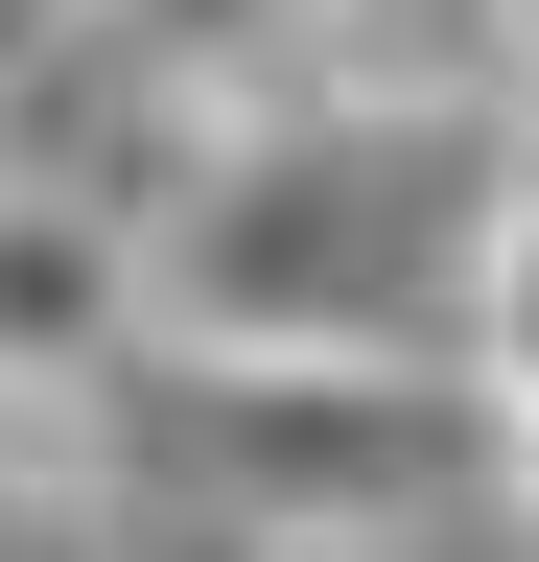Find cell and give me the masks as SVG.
<instances>
[{
	"label": "cell",
	"instance_id": "obj_1",
	"mask_svg": "<svg viewBox=\"0 0 539 562\" xmlns=\"http://www.w3.org/2000/svg\"><path fill=\"white\" fill-rule=\"evenodd\" d=\"M516 117H352V94H212V140L142 211L165 351H469Z\"/></svg>",
	"mask_w": 539,
	"mask_h": 562
},
{
	"label": "cell",
	"instance_id": "obj_2",
	"mask_svg": "<svg viewBox=\"0 0 539 562\" xmlns=\"http://www.w3.org/2000/svg\"><path fill=\"white\" fill-rule=\"evenodd\" d=\"M142 328H165V281H142V211L0 140V422H47V446H71V422L142 375Z\"/></svg>",
	"mask_w": 539,
	"mask_h": 562
},
{
	"label": "cell",
	"instance_id": "obj_3",
	"mask_svg": "<svg viewBox=\"0 0 539 562\" xmlns=\"http://www.w3.org/2000/svg\"><path fill=\"white\" fill-rule=\"evenodd\" d=\"M235 94H352V117H516V0H282Z\"/></svg>",
	"mask_w": 539,
	"mask_h": 562
},
{
	"label": "cell",
	"instance_id": "obj_4",
	"mask_svg": "<svg viewBox=\"0 0 539 562\" xmlns=\"http://www.w3.org/2000/svg\"><path fill=\"white\" fill-rule=\"evenodd\" d=\"M469 422H493V516H539V117L493 165V235H469Z\"/></svg>",
	"mask_w": 539,
	"mask_h": 562
},
{
	"label": "cell",
	"instance_id": "obj_5",
	"mask_svg": "<svg viewBox=\"0 0 539 562\" xmlns=\"http://www.w3.org/2000/svg\"><path fill=\"white\" fill-rule=\"evenodd\" d=\"M24 24L71 47V70H117V94H188V117H212L235 70H258V24H282V0H24Z\"/></svg>",
	"mask_w": 539,
	"mask_h": 562
},
{
	"label": "cell",
	"instance_id": "obj_6",
	"mask_svg": "<svg viewBox=\"0 0 539 562\" xmlns=\"http://www.w3.org/2000/svg\"><path fill=\"white\" fill-rule=\"evenodd\" d=\"M516 117H539V0H516Z\"/></svg>",
	"mask_w": 539,
	"mask_h": 562
},
{
	"label": "cell",
	"instance_id": "obj_7",
	"mask_svg": "<svg viewBox=\"0 0 539 562\" xmlns=\"http://www.w3.org/2000/svg\"><path fill=\"white\" fill-rule=\"evenodd\" d=\"M24 446H47V422H0V469H24Z\"/></svg>",
	"mask_w": 539,
	"mask_h": 562
},
{
	"label": "cell",
	"instance_id": "obj_8",
	"mask_svg": "<svg viewBox=\"0 0 539 562\" xmlns=\"http://www.w3.org/2000/svg\"><path fill=\"white\" fill-rule=\"evenodd\" d=\"M94 562H142V516H117V539H94Z\"/></svg>",
	"mask_w": 539,
	"mask_h": 562
}]
</instances>
